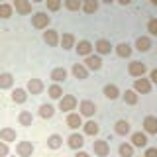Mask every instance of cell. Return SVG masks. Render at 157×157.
Returning a JSON list of instances; mask_svg holds the SVG:
<instances>
[{
	"label": "cell",
	"mask_w": 157,
	"mask_h": 157,
	"mask_svg": "<svg viewBox=\"0 0 157 157\" xmlns=\"http://www.w3.org/2000/svg\"><path fill=\"white\" fill-rule=\"evenodd\" d=\"M88 71H98V69L102 67V59H100V55H88V57H85V63H82Z\"/></svg>",
	"instance_id": "cell-9"
},
{
	"label": "cell",
	"mask_w": 157,
	"mask_h": 157,
	"mask_svg": "<svg viewBox=\"0 0 157 157\" xmlns=\"http://www.w3.org/2000/svg\"><path fill=\"white\" fill-rule=\"evenodd\" d=\"M49 22H51V18H49L45 12H36L32 16V26L36 29H47Z\"/></svg>",
	"instance_id": "cell-1"
},
{
	"label": "cell",
	"mask_w": 157,
	"mask_h": 157,
	"mask_svg": "<svg viewBox=\"0 0 157 157\" xmlns=\"http://www.w3.org/2000/svg\"><path fill=\"white\" fill-rule=\"evenodd\" d=\"M53 114H55V108H53L51 104H41L39 106V116L41 118L49 120V118H53Z\"/></svg>",
	"instance_id": "cell-31"
},
{
	"label": "cell",
	"mask_w": 157,
	"mask_h": 157,
	"mask_svg": "<svg viewBox=\"0 0 157 157\" xmlns=\"http://www.w3.org/2000/svg\"><path fill=\"white\" fill-rule=\"evenodd\" d=\"M104 96L108 98V100H116V98L120 96V88H118L116 85H106L104 86Z\"/></svg>",
	"instance_id": "cell-27"
},
{
	"label": "cell",
	"mask_w": 157,
	"mask_h": 157,
	"mask_svg": "<svg viewBox=\"0 0 157 157\" xmlns=\"http://www.w3.org/2000/svg\"><path fill=\"white\" fill-rule=\"evenodd\" d=\"M144 134H151V136L157 134V118L155 116H147L144 120Z\"/></svg>",
	"instance_id": "cell-13"
},
{
	"label": "cell",
	"mask_w": 157,
	"mask_h": 157,
	"mask_svg": "<svg viewBox=\"0 0 157 157\" xmlns=\"http://www.w3.org/2000/svg\"><path fill=\"white\" fill-rule=\"evenodd\" d=\"M122 96H124V102H126V104H130V106L137 104V92H136V90H132V88H130V90H126Z\"/></svg>",
	"instance_id": "cell-33"
},
{
	"label": "cell",
	"mask_w": 157,
	"mask_h": 157,
	"mask_svg": "<svg viewBox=\"0 0 157 157\" xmlns=\"http://www.w3.org/2000/svg\"><path fill=\"white\" fill-rule=\"evenodd\" d=\"M92 47H94L96 55H110V51H112V45H110L108 39H98Z\"/></svg>",
	"instance_id": "cell-12"
},
{
	"label": "cell",
	"mask_w": 157,
	"mask_h": 157,
	"mask_svg": "<svg viewBox=\"0 0 157 157\" xmlns=\"http://www.w3.org/2000/svg\"><path fill=\"white\" fill-rule=\"evenodd\" d=\"M75 49H77V53L81 57H88V55H92V43L88 41V39H82V41H78L77 45H75Z\"/></svg>",
	"instance_id": "cell-11"
},
{
	"label": "cell",
	"mask_w": 157,
	"mask_h": 157,
	"mask_svg": "<svg viewBox=\"0 0 157 157\" xmlns=\"http://www.w3.org/2000/svg\"><path fill=\"white\" fill-rule=\"evenodd\" d=\"M132 90H136V92H140V94H149L151 92V81L149 78H136L134 81V88Z\"/></svg>",
	"instance_id": "cell-5"
},
{
	"label": "cell",
	"mask_w": 157,
	"mask_h": 157,
	"mask_svg": "<svg viewBox=\"0 0 157 157\" xmlns=\"http://www.w3.org/2000/svg\"><path fill=\"white\" fill-rule=\"evenodd\" d=\"M75 108H77V96H73V94H63V98L59 100V110L69 112V114H71Z\"/></svg>",
	"instance_id": "cell-2"
},
{
	"label": "cell",
	"mask_w": 157,
	"mask_h": 157,
	"mask_svg": "<svg viewBox=\"0 0 157 157\" xmlns=\"http://www.w3.org/2000/svg\"><path fill=\"white\" fill-rule=\"evenodd\" d=\"M18 122H20V126H24V128H29L33 124V116H32V112H28V110H22L18 114Z\"/></svg>",
	"instance_id": "cell-22"
},
{
	"label": "cell",
	"mask_w": 157,
	"mask_h": 157,
	"mask_svg": "<svg viewBox=\"0 0 157 157\" xmlns=\"http://www.w3.org/2000/svg\"><path fill=\"white\" fill-rule=\"evenodd\" d=\"M43 41H45L49 47L59 45V33H57V29H47V32H43Z\"/></svg>",
	"instance_id": "cell-15"
},
{
	"label": "cell",
	"mask_w": 157,
	"mask_h": 157,
	"mask_svg": "<svg viewBox=\"0 0 157 157\" xmlns=\"http://www.w3.org/2000/svg\"><path fill=\"white\" fill-rule=\"evenodd\" d=\"M14 86V77L10 75V73H2L0 75V88L2 90H8V88Z\"/></svg>",
	"instance_id": "cell-26"
},
{
	"label": "cell",
	"mask_w": 157,
	"mask_h": 157,
	"mask_svg": "<svg viewBox=\"0 0 157 157\" xmlns=\"http://www.w3.org/2000/svg\"><path fill=\"white\" fill-rule=\"evenodd\" d=\"M65 8L71 10V12H77V10L82 8V2L81 0H65Z\"/></svg>",
	"instance_id": "cell-37"
},
{
	"label": "cell",
	"mask_w": 157,
	"mask_h": 157,
	"mask_svg": "<svg viewBox=\"0 0 157 157\" xmlns=\"http://www.w3.org/2000/svg\"><path fill=\"white\" fill-rule=\"evenodd\" d=\"M59 43H61L63 49H73L75 47V36H73V33H63V36L59 37Z\"/></svg>",
	"instance_id": "cell-23"
},
{
	"label": "cell",
	"mask_w": 157,
	"mask_h": 157,
	"mask_svg": "<svg viewBox=\"0 0 157 157\" xmlns=\"http://www.w3.org/2000/svg\"><path fill=\"white\" fill-rule=\"evenodd\" d=\"M71 71H73V75H75V78H78V81H85L88 77V69L82 65V63H75Z\"/></svg>",
	"instance_id": "cell-19"
},
{
	"label": "cell",
	"mask_w": 157,
	"mask_h": 157,
	"mask_svg": "<svg viewBox=\"0 0 157 157\" xmlns=\"http://www.w3.org/2000/svg\"><path fill=\"white\" fill-rule=\"evenodd\" d=\"M147 32H149L151 36H157V18H153V20L147 22Z\"/></svg>",
	"instance_id": "cell-38"
},
{
	"label": "cell",
	"mask_w": 157,
	"mask_h": 157,
	"mask_svg": "<svg viewBox=\"0 0 157 157\" xmlns=\"http://www.w3.org/2000/svg\"><path fill=\"white\" fill-rule=\"evenodd\" d=\"M116 53H118V57H130L132 55V45L130 43H120V45H116Z\"/></svg>",
	"instance_id": "cell-30"
},
{
	"label": "cell",
	"mask_w": 157,
	"mask_h": 157,
	"mask_svg": "<svg viewBox=\"0 0 157 157\" xmlns=\"http://www.w3.org/2000/svg\"><path fill=\"white\" fill-rule=\"evenodd\" d=\"M92 151H94V155H98V157H108L110 155V145H108L106 140H96L94 144H92Z\"/></svg>",
	"instance_id": "cell-4"
},
{
	"label": "cell",
	"mask_w": 157,
	"mask_h": 157,
	"mask_svg": "<svg viewBox=\"0 0 157 157\" xmlns=\"http://www.w3.org/2000/svg\"><path fill=\"white\" fill-rule=\"evenodd\" d=\"M67 145L71 147V149H75V151H81V147L85 145V137L81 134H77V132H73V134L67 137Z\"/></svg>",
	"instance_id": "cell-7"
},
{
	"label": "cell",
	"mask_w": 157,
	"mask_h": 157,
	"mask_svg": "<svg viewBox=\"0 0 157 157\" xmlns=\"http://www.w3.org/2000/svg\"><path fill=\"white\" fill-rule=\"evenodd\" d=\"M12 12H14V8H12V4H6V2H2L0 4V18H10L12 16Z\"/></svg>",
	"instance_id": "cell-35"
},
{
	"label": "cell",
	"mask_w": 157,
	"mask_h": 157,
	"mask_svg": "<svg viewBox=\"0 0 157 157\" xmlns=\"http://www.w3.org/2000/svg\"><path fill=\"white\" fill-rule=\"evenodd\" d=\"M45 6H47V10L55 12V10L61 8V2H59V0H47V2H45Z\"/></svg>",
	"instance_id": "cell-39"
},
{
	"label": "cell",
	"mask_w": 157,
	"mask_h": 157,
	"mask_svg": "<svg viewBox=\"0 0 157 157\" xmlns=\"http://www.w3.org/2000/svg\"><path fill=\"white\" fill-rule=\"evenodd\" d=\"M12 100L16 102V104H24V102L28 100V90L26 88H14L12 90Z\"/></svg>",
	"instance_id": "cell-21"
},
{
	"label": "cell",
	"mask_w": 157,
	"mask_h": 157,
	"mask_svg": "<svg viewBox=\"0 0 157 157\" xmlns=\"http://www.w3.org/2000/svg\"><path fill=\"white\" fill-rule=\"evenodd\" d=\"M128 73L136 78H141L147 73V67H145V63H141V61H132L130 65H128Z\"/></svg>",
	"instance_id": "cell-3"
},
{
	"label": "cell",
	"mask_w": 157,
	"mask_h": 157,
	"mask_svg": "<svg viewBox=\"0 0 157 157\" xmlns=\"http://www.w3.org/2000/svg\"><path fill=\"white\" fill-rule=\"evenodd\" d=\"M61 145H63V137L59 134H51L47 137V147H51V149H59Z\"/></svg>",
	"instance_id": "cell-29"
},
{
	"label": "cell",
	"mask_w": 157,
	"mask_h": 157,
	"mask_svg": "<svg viewBox=\"0 0 157 157\" xmlns=\"http://www.w3.org/2000/svg\"><path fill=\"white\" fill-rule=\"evenodd\" d=\"M12 8L20 14H32V2H28V0H14Z\"/></svg>",
	"instance_id": "cell-14"
},
{
	"label": "cell",
	"mask_w": 157,
	"mask_h": 157,
	"mask_svg": "<svg viewBox=\"0 0 157 157\" xmlns=\"http://www.w3.org/2000/svg\"><path fill=\"white\" fill-rule=\"evenodd\" d=\"M118 153H120V157H134V147H132V144H122L118 147Z\"/></svg>",
	"instance_id": "cell-34"
},
{
	"label": "cell",
	"mask_w": 157,
	"mask_h": 157,
	"mask_svg": "<svg viewBox=\"0 0 157 157\" xmlns=\"http://www.w3.org/2000/svg\"><path fill=\"white\" fill-rule=\"evenodd\" d=\"M136 47H137V51H149L151 39L147 37V36H140V37H137V41H136Z\"/></svg>",
	"instance_id": "cell-28"
},
{
	"label": "cell",
	"mask_w": 157,
	"mask_h": 157,
	"mask_svg": "<svg viewBox=\"0 0 157 157\" xmlns=\"http://www.w3.org/2000/svg\"><path fill=\"white\" fill-rule=\"evenodd\" d=\"M43 88H45V85H43L41 78H29L26 90L29 92V94H36L37 96V94H41V92H43Z\"/></svg>",
	"instance_id": "cell-6"
},
{
	"label": "cell",
	"mask_w": 157,
	"mask_h": 157,
	"mask_svg": "<svg viewBox=\"0 0 157 157\" xmlns=\"http://www.w3.org/2000/svg\"><path fill=\"white\" fill-rule=\"evenodd\" d=\"M67 126L71 128V130H78V128L82 126V116L78 114V112H71V114L67 116Z\"/></svg>",
	"instance_id": "cell-16"
},
{
	"label": "cell",
	"mask_w": 157,
	"mask_h": 157,
	"mask_svg": "<svg viewBox=\"0 0 157 157\" xmlns=\"http://www.w3.org/2000/svg\"><path fill=\"white\" fill-rule=\"evenodd\" d=\"M16 153L20 157H32L33 155V144L32 141H20L16 145Z\"/></svg>",
	"instance_id": "cell-10"
},
{
	"label": "cell",
	"mask_w": 157,
	"mask_h": 157,
	"mask_svg": "<svg viewBox=\"0 0 157 157\" xmlns=\"http://www.w3.org/2000/svg\"><path fill=\"white\" fill-rule=\"evenodd\" d=\"M75 157H90V155H88L86 151H77V155H75Z\"/></svg>",
	"instance_id": "cell-43"
},
{
	"label": "cell",
	"mask_w": 157,
	"mask_h": 157,
	"mask_svg": "<svg viewBox=\"0 0 157 157\" xmlns=\"http://www.w3.org/2000/svg\"><path fill=\"white\" fill-rule=\"evenodd\" d=\"M82 10H85L86 14H94L98 10V2H96V0H86V2L82 4Z\"/></svg>",
	"instance_id": "cell-36"
},
{
	"label": "cell",
	"mask_w": 157,
	"mask_h": 157,
	"mask_svg": "<svg viewBox=\"0 0 157 157\" xmlns=\"http://www.w3.org/2000/svg\"><path fill=\"white\" fill-rule=\"evenodd\" d=\"M144 157H157V147H147Z\"/></svg>",
	"instance_id": "cell-41"
},
{
	"label": "cell",
	"mask_w": 157,
	"mask_h": 157,
	"mask_svg": "<svg viewBox=\"0 0 157 157\" xmlns=\"http://www.w3.org/2000/svg\"><path fill=\"white\" fill-rule=\"evenodd\" d=\"M149 81H151V85H157V69H153V71H151V75H149Z\"/></svg>",
	"instance_id": "cell-42"
},
{
	"label": "cell",
	"mask_w": 157,
	"mask_h": 157,
	"mask_svg": "<svg viewBox=\"0 0 157 157\" xmlns=\"http://www.w3.org/2000/svg\"><path fill=\"white\" fill-rule=\"evenodd\" d=\"M114 132L118 136H128L132 132V126H130V122L128 120H118L116 122V126H114Z\"/></svg>",
	"instance_id": "cell-20"
},
{
	"label": "cell",
	"mask_w": 157,
	"mask_h": 157,
	"mask_svg": "<svg viewBox=\"0 0 157 157\" xmlns=\"http://www.w3.org/2000/svg\"><path fill=\"white\" fill-rule=\"evenodd\" d=\"M47 92H49V96H51L53 100H61V98H63V88L59 85H51L47 88Z\"/></svg>",
	"instance_id": "cell-32"
},
{
	"label": "cell",
	"mask_w": 157,
	"mask_h": 157,
	"mask_svg": "<svg viewBox=\"0 0 157 157\" xmlns=\"http://www.w3.org/2000/svg\"><path fill=\"white\" fill-rule=\"evenodd\" d=\"M8 153H10V147H8V144L0 141V157H8Z\"/></svg>",
	"instance_id": "cell-40"
},
{
	"label": "cell",
	"mask_w": 157,
	"mask_h": 157,
	"mask_svg": "<svg viewBox=\"0 0 157 157\" xmlns=\"http://www.w3.org/2000/svg\"><path fill=\"white\" fill-rule=\"evenodd\" d=\"M145 145H147V134L134 132L132 134V147H145Z\"/></svg>",
	"instance_id": "cell-17"
},
{
	"label": "cell",
	"mask_w": 157,
	"mask_h": 157,
	"mask_svg": "<svg viewBox=\"0 0 157 157\" xmlns=\"http://www.w3.org/2000/svg\"><path fill=\"white\" fill-rule=\"evenodd\" d=\"M0 141H4V144L16 141V130H14V128H2V130H0Z\"/></svg>",
	"instance_id": "cell-18"
},
{
	"label": "cell",
	"mask_w": 157,
	"mask_h": 157,
	"mask_svg": "<svg viewBox=\"0 0 157 157\" xmlns=\"http://www.w3.org/2000/svg\"><path fill=\"white\" fill-rule=\"evenodd\" d=\"M78 114L81 116H86V118H90V116H94V112H96V104L92 100H82L81 104H78Z\"/></svg>",
	"instance_id": "cell-8"
},
{
	"label": "cell",
	"mask_w": 157,
	"mask_h": 157,
	"mask_svg": "<svg viewBox=\"0 0 157 157\" xmlns=\"http://www.w3.org/2000/svg\"><path fill=\"white\" fill-rule=\"evenodd\" d=\"M82 132H85L86 136H96L98 132H100V126H98L94 120H88L86 124H82Z\"/></svg>",
	"instance_id": "cell-25"
},
{
	"label": "cell",
	"mask_w": 157,
	"mask_h": 157,
	"mask_svg": "<svg viewBox=\"0 0 157 157\" xmlns=\"http://www.w3.org/2000/svg\"><path fill=\"white\" fill-rule=\"evenodd\" d=\"M67 78V71L63 67H57V69H53L51 71V81L55 82V85H59V82H63Z\"/></svg>",
	"instance_id": "cell-24"
}]
</instances>
